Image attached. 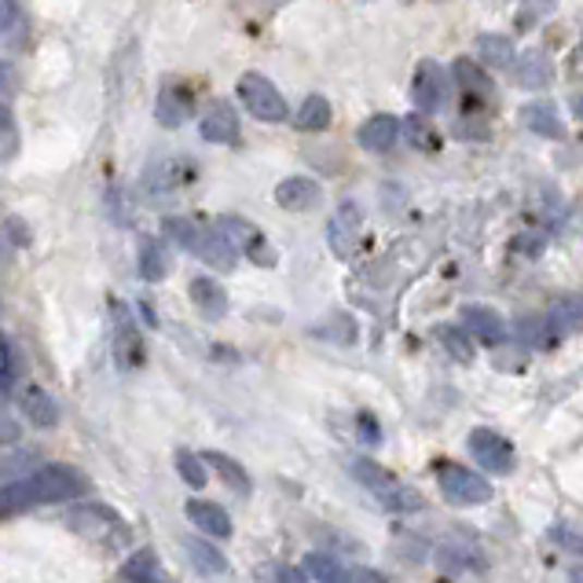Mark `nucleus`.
Wrapping results in <instances>:
<instances>
[{
  "mask_svg": "<svg viewBox=\"0 0 583 583\" xmlns=\"http://www.w3.org/2000/svg\"><path fill=\"white\" fill-rule=\"evenodd\" d=\"M184 550L191 555V566H195L198 572H206V576H224V572H228V558L220 555L214 543H206V539H198V536H187L184 539Z\"/></svg>",
  "mask_w": 583,
  "mask_h": 583,
  "instance_id": "nucleus-25",
  "label": "nucleus"
},
{
  "mask_svg": "<svg viewBox=\"0 0 583 583\" xmlns=\"http://www.w3.org/2000/svg\"><path fill=\"white\" fill-rule=\"evenodd\" d=\"M195 180V162L191 158H162L144 173V187L150 195H173V191L187 187Z\"/></svg>",
  "mask_w": 583,
  "mask_h": 583,
  "instance_id": "nucleus-11",
  "label": "nucleus"
},
{
  "mask_svg": "<svg viewBox=\"0 0 583 583\" xmlns=\"http://www.w3.org/2000/svg\"><path fill=\"white\" fill-rule=\"evenodd\" d=\"M459 319H462V327H466L477 341H485V345H502V341L510 338L507 319L488 305H466Z\"/></svg>",
  "mask_w": 583,
  "mask_h": 583,
  "instance_id": "nucleus-12",
  "label": "nucleus"
},
{
  "mask_svg": "<svg viewBox=\"0 0 583 583\" xmlns=\"http://www.w3.org/2000/svg\"><path fill=\"white\" fill-rule=\"evenodd\" d=\"M297 129H305V133H324L335 122V110H330V99L327 96H308L305 104L297 107Z\"/></svg>",
  "mask_w": 583,
  "mask_h": 583,
  "instance_id": "nucleus-27",
  "label": "nucleus"
},
{
  "mask_svg": "<svg viewBox=\"0 0 583 583\" xmlns=\"http://www.w3.org/2000/svg\"><path fill=\"white\" fill-rule=\"evenodd\" d=\"M110 313H114V364L122 371H136L144 367V338H139V330L133 324V316H129V308L122 301H114L110 305Z\"/></svg>",
  "mask_w": 583,
  "mask_h": 583,
  "instance_id": "nucleus-9",
  "label": "nucleus"
},
{
  "mask_svg": "<svg viewBox=\"0 0 583 583\" xmlns=\"http://www.w3.org/2000/svg\"><path fill=\"white\" fill-rule=\"evenodd\" d=\"M514 77H518V85H521V88H547V85H550V77H555V66H550V59H547V56L532 48V52H521V56H518Z\"/></svg>",
  "mask_w": 583,
  "mask_h": 583,
  "instance_id": "nucleus-21",
  "label": "nucleus"
},
{
  "mask_svg": "<svg viewBox=\"0 0 583 583\" xmlns=\"http://www.w3.org/2000/svg\"><path fill=\"white\" fill-rule=\"evenodd\" d=\"M356 231H360V209L356 206H341V214L330 220V246H335L338 257H349L345 235H349V243H356Z\"/></svg>",
  "mask_w": 583,
  "mask_h": 583,
  "instance_id": "nucleus-30",
  "label": "nucleus"
},
{
  "mask_svg": "<svg viewBox=\"0 0 583 583\" xmlns=\"http://www.w3.org/2000/svg\"><path fill=\"white\" fill-rule=\"evenodd\" d=\"M191 301H195V308L203 313V319H224L228 316L224 287H220L217 279H209V276L191 279Z\"/></svg>",
  "mask_w": 583,
  "mask_h": 583,
  "instance_id": "nucleus-19",
  "label": "nucleus"
},
{
  "mask_svg": "<svg viewBox=\"0 0 583 583\" xmlns=\"http://www.w3.org/2000/svg\"><path fill=\"white\" fill-rule=\"evenodd\" d=\"M177 474L187 481V488H206V466H203V456H195V451H177Z\"/></svg>",
  "mask_w": 583,
  "mask_h": 583,
  "instance_id": "nucleus-36",
  "label": "nucleus"
},
{
  "mask_svg": "<svg viewBox=\"0 0 583 583\" xmlns=\"http://www.w3.org/2000/svg\"><path fill=\"white\" fill-rule=\"evenodd\" d=\"M576 110H580V118H583V96L576 99Z\"/></svg>",
  "mask_w": 583,
  "mask_h": 583,
  "instance_id": "nucleus-43",
  "label": "nucleus"
},
{
  "mask_svg": "<svg viewBox=\"0 0 583 583\" xmlns=\"http://www.w3.org/2000/svg\"><path fill=\"white\" fill-rule=\"evenodd\" d=\"M470 451H474V459L488 470V474L510 477V474H514V466H518L510 440L499 437L496 429H485V426L474 429V434H470Z\"/></svg>",
  "mask_w": 583,
  "mask_h": 583,
  "instance_id": "nucleus-8",
  "label": "nucleus"
},
{
  "mask_svg": "<svg viewBox=\"0 0 583 583\" xmlns=\"http://www.w3.org/2000/svg\"><path fill=\"white\" fill-rule=\"evenodd\" d=\"M23 418L34 422L37 429H52L59 422V408H56V400L45 393V389L29 386L23 393Z\"/></svg>",
  "mask_w": 583,
  "mask_h": 583,
  "instance_id": "nucleus-23",
  "label": "nucleus"
},
{
  "mask_svg": "<svg viewBox=\"0 0 583 583\" xmlns=\"http://www.w3.org/2000/svg\"><path fill=\"white\" fill-rule=\"evenodd\" d=\"M122 576H125L129 583H166L162 561H158L155 550H136V555L125 561Z\"/></svg>",
  "mask_w": 583,
  "mask_h": 583,
  "instance_id": "nucleus-29",
  "label": "nucleus"
},
{
  "mask_svg": "<svg viewBox=\"0 0 583 583\" xmlns=\"http://www.w3.org/2000/svg\"><path fill=\"white\" fill-rule=\"evenodd\" d=\"M239 99H243V107L254 118H260V122H287V118H290L287 99L279 96V88L271 85L265 74H243V77H239Z\"/></svg>",
  "mask_w": 583,
  "mask_h": 583,
  "instance_id": "nucleus-5",
  "label": "nucleus"
},
{
  "mask_svg": "<svg viewBox=\"0 0 583 583\" xmlns=\"http://www.w3.org/2000/svg\"><path fill=\"white\" fill-rule=\"evenodd\" d=\"M305 569L313 572L319 583H389L381 572L364 569V566H345L335 555H324V550H313L305 558Z\"/></svg>",
  "mask_w": 583,
  "mask_h": 583,
  "instance_id": "nucleus-10",
  "label": "nucleus"
},
{
  "mask_svg": "<svg viewBox=\"0 0 583 583\" xmlns=\"http://www.w3.org/2000/svg\"><path fill=\"white\" fill-rule=\"evenodd\" d=\"M404 136H408V144L415 147V150H437L440 147V133H437V125L429 122L426 114H408L404 118Z\"/></svg>",
  "mask_w": 583,
  "mask_h": 583,
  "instance_id": "nucleus-31",
  "label": "nucleus"
},
{
  "mask_svg": "<svg viewBox=\"0 0 583 583\" xmlns=\"http://www.w3.org/2000/svg\"><path fill=\"white\" fill-rule=\"evenodd\" d=\"M66 521L74 525L77 532H85V536L93 539H107V543H125L129 539V529L122 514H114L110 507H99V502H85V507H74L66 514Z\"/></svg>",
  "mask_w": 583,
  "mask_h": 583,
  "instance_id": "nucleus-7",
  "label": "nucleus"
},
{
  "mask_svg": "<svg viewBox=\"0 0 583 583\" xmlns=\"http://www.w3.org/2000/svg\"><path fill=\"white\" fill-rule=\"evenodd\" d=\"M187 518L195 521L198 529H203V536H217V539H228L231 536V518L224 514V507H217V502H206V499H187Z\"/></svg>",
  "mask_w": 583,
  "mask_h": 583,
  "instance_id": "nucleus-20",
  "label": "nucleus"
},
{
  "mask_svg": "<svg viewBox=\"0 0 583 583\" xmlns=\"http://www.w3.org/2000/svg\"><path fill=\"white\" fill-rule=\"evenodd\" d=\"M349 474H353L360 485H364L371 496L381 502V507L393 510V514H415V510L426 507L415 488H408L404 481H397L393 474H386L378 462H371L364 456L349 462Z\"/></svg>",
  "mask_w": 583,
  "mask_h": 583,
  "instance_id": "nucleus-2",
  "label": "nucleus"
},
{
  "mask_svg": "<svg viewBox=\"0 0 583 583\" xmlns=\"http://www.w3.org/2000/svg\"><path fill=\"white\" fill-rule=\"evenodd\" d=\"M169 276V254L158 239H144L139 243V279L144 283H162Z\"/></svg>",
  "mask_w": 583,
  "mask_h": 583,
  "instance_id": "nucleus-26",
  "label": "nucleus"
},
{
  "mask_svg": "<svg viewBox=\"0 0 583 583\" xmlns=\"http://www.w3.org/2000/svg\"><path fill=\"white\" fill-rule=\"evenodd\" d=\"M19 375H23V364H19V349H15L12 335H4V338H0V393L12 397Z\"/></svg>",
  "mask_w": 583,
  "mask_h": 583,
  "instance_id": "nucleus-33",
  "label": "nucleus"
},
{
  "mask_svg": "<svg viewBox=\"0 0 583 583\" xmlns=\"http://www.w3.org/2000/svg\"><path fill=\"white\" fill-rule=\"evenodd\" d=\"M88 477L82 470L66 466V462H48V466L34 470V474L8 481L4 485V514L29 507H45V502H66L74 496H85Z\"/></svg>",
  "mask_w": 583,
  "mask_h": 583,
  "instance_id": "nucleus-1",
  "label": "nucleus"
},
{
  "mask_svg": "<svg viewBox=\"0 0 583 583\" xmlns=\"http://www.w3.org/2000/svg\"><path fill=\"white\" fill-rule=\"evenodd\" d=\"M521 122H525L532 133H539V136H550V139L566 136V125H561L558 110L550 104H529L525 110H521Z\"/></svg>",
  "mask_w": 583,
  "mask_h": 583,
  "instance_id": "nucleus-28",
  "label": "nucleus"
},
{
  "mask_svg": "<svg viewBox=\"0 0 583 583\" xmlns=\"http://www.w3.org/2000/svg\"><path fill=\"white\" fill-rule=\"evenodd\" d=\"M0 125H4V162H8V158L15 155V144H19L15 122H12V110H8V104H4V110H0Z\"/></svg>",
  "mask_w": 583,
  "mask_h": 583,
  "instance_id": "nucleus-39",
  "label": "nucleus"
},
{
  "mask_svg": "<svg viewBox=\"0 0 583 583\" xmlns=\"http://www.w3.org/2000/svg\"><path fill=\"white\" fill-rule=\"evenodd\" d=\"M580 52H583V45H580Z\"/></svg>",
  "mask_w": 583,
  "mask_h": 583,
  "instance_id": "nucleus-44",
  "label": "nucleus"
},
{
  "mask_svg": "<svg viewBox=\"0 0 583 583\" xmlns=\"http://www.w3.org/2000/svg\"><path fill=\"white\" fill-rule=\"evenodd\" d=\"M477 56H481V63L491 70H514V63H518L514 45H510V37H502V34H481Z\"/></svg>",
  "mask_w": 583,
  "mask_h": 583,
  "instance_id": "nucleus-22",
  "label": "nucleus"
},
{
  "mask_svg": "<svg viewBox=\"0 0 583 583\" xmlns=\"http://www.w3.org/2000/svg\"><path fill=\"white\" fill-rule=\"evenodd\" d=\"M155 114H158V125L180 129L191 114H195V96H191V88L187 85H166L162 93H158Z\"/></svg>",
  "mask_w": 583,
  "mask_h": 583,
  "instance_id": "nucleus-14",
  "label": "nucleus"
},
{
  "mask_svg": "<svg viewBox=\"0 0 583 583\" xmlns=\"http://www.w3.org/2000/svg\"><path fill=\"white\" fill-rule=\"evenodd\" d=\"M550 543H558V547H566L569 555H583V532H572V529H550L547 532Z\"/></svg>",
  "mask_w": 583,
  "mask_h": 583,
  "instance_id": "nucleus-38",
  "label": "nucleus"
},
{
  "mask_svg": "<svg viewBox=\"0 0 583 583\" xmlns=\"http://www.w3.org/2000/svg\"><path fill=\"white\" fill-rule=\"evenodd\" d=\"M203 462L217 470V477L224 481V485L235 491V496H250V488H254V485H250L246 470L239 466V462L231 459V456H224V451H203Z\"/></svg>",
  "mask_w": 583,
  "mask_h": 583,
  "instance_id": "nucleus-24",
  "label": "nucleus"
},
{
  "mask_svg": "<svg viewBox=\"0 0 583 583\" xmlns=\"http://www.w3.org/2000/svg\"><path fill=\"white\" fill-rule=\"evenodd\" d=\"M217 228L228 235V243L239 250V254H246L254 265H265V268H276V246L265 239V231H260L257 224H250L246 217H239V214H220L217 217Z\"/></svg>",
  "mask_w": 583,
  "mask_h": 583,
  "instance_id": "nucleus-4",
  "label": "nucleus"
},
{
  "mask_svg": "<svg viewBox=\"0 0 583 583\" xmlns=\"http://www.w3.org/2000/svg\"><path fill=\"white\" fill-rule=\"evenodd\" d=\"M162 231H166L169 243H177L180 250H187V254H191V246H195V235H198V224H195V220H187V217H166L162 220Z\"/></svg>",
  "mask_w": 583,
  "mask_h": 583,
  "instance_id": "nucleus-37",
  "label": "nucleus"
},
{
  "mask_svg": "<svg viewBox=\"0 0 583 583\" xmlns=\"http://www.w3.org/2000/svg\"><path fill=\"white\" fill-rule=\"evenodd\" d=\"M191 254L203 257L206 265H214V268H220V271H228L231 265H235L239 250L231 246L224 231H220V228L214 224V228H198V235H195V246H191Z\"/></svg>",
  "mask_w": 583,
  "mask_h": 583,
  "instance_id": "nucleus-15",
  "label": "nucleus"
},
{
  "mask_svg": "<svg viewBox=\"0 0 583 583\" xmlns=\"http://www.w3.org/2000/svg\"><path fill=\"white\" fill-rule=\"evenodd\" d=\"M451 96V82H448V70L437 63V59H422L415 70V85H411V99H415L418 114H434L448 104Z\"/></svg>",
  "mask_w": 583,
  "mask_h": 583,
  "instance_id": "nucleus-6",
  "label": "nucleus"
},
{
  "mask_svg": "<svg viewBox=\"0 0 583 583\" xmlns=\"http://www.w3.org/2000/svg\"><path fill=\"white\" fill-rule=\"evenodd\" d=\"M434 474H437V485L445 491L448 502H456V507H481V502L491 499V485L474 470L459 466V462H448L440 459L434 462Z\"/></svg>",
  "mask_w": 583,
  "mask_h": 583,
  "instance_id": "nucleus-3",
  "label": "nucleus"
},
{
  "mask_svg": "<svg viewBox=\"0 0 583 583\" xmlns=\"http://www.w3.org/2000/svg\"><path fill=\"white\" fill-rule=\"evenodd\" d=\"M518 341L521 345H536V349H550L555 345V338H550V330H547V319H539V316H525L518 324Z\"/></svg>",
  "mask_w": 583,
  "mask_h": 583,
  "instance_id": "nucleus-34",
  "label": "nucleus"
},
{
  "mask_svg": "<svg viewBox=\"0 0 583 583\" xmlns=\"http://www.w3.org/2000/svg\"><path fill=\"white\" fill-rule=\"evenodd\" d=\"M466 335H470L466 327H440L437 330V338L445 341V349L459 360V364H470V360H474V345H470Z\"/></svg>",
  "mask_w": 583,
  "mask_h": 583,
  "instance_id": "nucleus-35",
  "label": "nucleus"
},
{
  "mask_svg": "<svg viewBox=\"0 0 583 583\" xmlns=\"http://www.w3.org/2000/svg\"><path fill=\"white\" fill-rule=\"evenodd\" d=\"M456 82L462 85V93H466V96H477V99L491 96V77L474 63V59H459V63H456Z\"/></svg>",
  "mask_w": 583,
  "mask_h": 583,
  "instance_id": "nucleus-32",
  "label": "nucleus"
},
{
  "mask_svg": "<svg viewBox=\"0 0 583 583\" xmlns=\"http://www.w3.org/2000/svg\"><path fill=\"white\" fill-rule=\"evenodd\" d=\"M360 429H364L367 445H378V440H381V429L375 426V418H371V415H360Z\"/></svg>",
  "mask_w": 583,
  "mask_h": 583,
  "instance_id": "nucleus-40",
  "label": "nucleus"
},
{
  "mask_svg": "<svg viewBox=\"0 0 583 583\" xmlns=\"http://www.w3.org/2000/svg\"><path fill=\"white\" fill-rule=\"evenodd\" d=\"M319 203V184L313 177H287L276 184V206L290 209V214H305Z\"/></svg>",
  "mask_w": 583,
  "mask_h": 583,
  "instance_id": "nucleus-16",
  "label": "nucleus"
},
{
  "mask_svg": "<svg viewBox=\"0 0 583 583\" xmlns=\"http://www.w3.org/2000/svg\"><path fill=\"white\" fill-rule=\"evenodd\" d=\"M583 327V294H561L547 313V330L550 338H566L572 330Z\"/></svg>",
  "mask_w": 583,
  "mask_h": 583,
  "instance_id": "nucleus-18",
  "label": "nucleus"
},
{
  "mask_svg": "<svg viewBox=\"0 0 583 583\" xmlns=\"http://www.w3.org/2000/svg\"><path fill=\"white\" fill-rule=\"evenodd\" d=\"M404 133V125L397 122L393 114H375V118H367L364 125H360V147L364 150H375V155H386V150H393L397 147V136Z\"/></svg>",
  "mask_w": 583,
  "mask_h": 583,
  "instance_id": "nucleus-17",
  "label": "nucleus"
},
{
  "mask_svg": "<svg viewBox=\"0 0 583 583\" xmlns=\"http://www.w3.org/2000/svg\"><path fill=\"white\" fill-rule=\"evenodd\" d=\"M276 583H308V576L301 569H294V566H283L276 572Z\"/></svg>",
  "mask_w": 583,
  "mask_h": 583,
  "instance_id": "nucleus-41",
  "label": "nucleus"
},
{
  "mask_svg": "<svg viewBox=\"0 0 583 583\" xmlns=\"http://www.w3.org/2000/svg\"><path fill=\"white\" fill-rule=\"evenodd\" d=\"M198 133L209 144H235L239 139V114L231 110L228 99H214L203 110V122H198Z\"/></svg>",
  "mask_w": 583,
  "mask_h": 583,
  "instance_id": "nucleus-13",
  "label": "nucleus"
},
{
  "mask_svg": "<svg viewBox=\"0 0 583 583\" xmlns=\"http://www.w3.org/2000/svg\"><path fill=\"white\" fill-rule=\"evenodd\" d=\"M569 583H583V566H576L569 572Z\"/></svg>",
  "mask_w": 583,
  "mask_h": 583,
  "instance_id": "nucleus-42",
  "label": "nucleus"
}]
</instances>
